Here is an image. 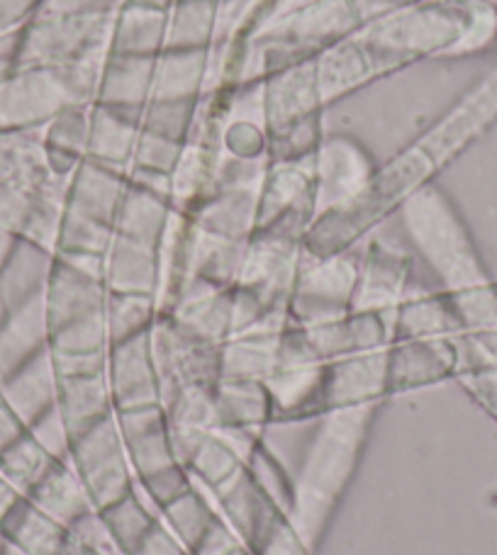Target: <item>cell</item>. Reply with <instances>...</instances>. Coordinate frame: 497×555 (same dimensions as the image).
<instances>
[{
    "label": "cell",
    "mask_w": 497,
    "mask_h": 555,
    "mask_svg": "<svg viewBox=\"0 0 497 555\" xmlns=\"http://www.w3.org/2000/svg\"><path fill=\"white\" fill-rule=\"evenodd\" d=\"M54 461L59 459H54V455L27 431L25 436H20L10 449L0 453V475H3V478L25 498V494L44 478V473L52 468Z\"/></svg>",
    "instance_id": "44dd1931"
},
{
    "label": "cell",
    "mask_w": 497,
    "mask_h": 555,
    "mask_svg": "<svg viewBox=\"0 0 497 555\" xmlns=\"http://www.w3.org/2000/svg\"><path fill=\"white\" fill-rule=\"evenodd\" d=\"M129 555H191V553H188L183 543L174 537L171 529H168L162 521V517H158L154 529L146 533L144 541L139 543V546Z\"/></svg>",
    "instance_id": "f1b7e54d"
},
{
    "label": "cell",
    "mask_w": 497,
    "mask_h": 555,
    "mask_svg": "<svg viewBox=\"0 0 497 555\" xmlns=\"http://www.w3.org/2000/svg\"><path fill=\"white\" fill-rule=\"evenodd\" d=\"M115 420L137 480L178 463L171 436H168L164 404L115 412Z\"/></svg>",
    "instance_id": "52a82bcc"
},
{
    "label": "cell",
    "mask_w": 497,
    "mask_h": 555,
    "mask_svg": "<svg viewBox=\"0 0 497 555\" xmlns=\"http://www.w3.org/2000/svg\"><path fill=\"white\" fill-rule=\"evenodd\" d=\"M27 431L33 434L35 439L54 455V459H68V446H72V439H68L66 426L62 422V416H59L56 408L29 426Z\"/></svg>",
    "instance_id": "4316f807"
},
{
    "label": "cell",
    "mask_w": 497,
    "mask_h": 555,
    "mask_svg": "<svg viewBox=\"0 0 497 555\" xmlns=\"http://www.w3.org/2000/svg\"><path fill=\"white\" fill-rule=\"evenodd\" d=\"M98 514H101L105 529L120 555L132 553L158 521V514L146 507V502L137 494V488Z\"/></svg>",
    "instance_id": "ffe728a7"
},
{
    "label": "cell",
    "mask_w": 497,
    "mask_h": 555,
    "mask_svg": "<svg viewBox=\"0 0 497 555\" xmlns=\"http://www.w3.org/2000/svg\"><path fill=\"white\" fill-rule=\"evenodd\" d=\"M246 473L252 475L256 488L271 500L278 509L291 514L293 509V478L285 473L283 463L268 451L264 439L254 446L246 459Z\"/></svg>",
    "instance_id": "cb8c5ba5"
},
{
    "label": "cell",
    "mask_w": 497,
    "mask_h": 555,
    "mask_svg": "<svg viewBox=\"0 0 497 555\" xmlns=\"http://www.w3.org/2000/svg\"><path fill=\"white\" fill-rule=\"evenodd\" d=\"M381 404L330 410L317 416L301 470L293 478V527L317 551L336 507L359 470L375 412Z\"/></svg>",
    "instance_id": "6da1fadb"
},
{
    "label": "cell",
    "mask_w": 497,
    "mask_h": 555,
    "mask_svg": "<svg viewBox=\"0 0 497 555\" xmlns=\"http://www.w3.org/2000/svg\"><path fill=\"white\" fill-rule=\"evenodd\" d=\"M68 463L81 478L95 512L111 507L137 488L115 414L76 436L68 446Z\"/></svg>",
    "instance_id": "3957f363"
},
{
    "label": "cell",
    "mask_w": 497,
    "mask_h": 555,
    "mask_svg": "<svg viewBox=\"0 0 497 555\" xmlns=\"http://www.w3.org/2000/svg\"><path fill=\"white\" fill-rule=\"evenodd\" d=\"M17 39H20V29L10 35H0V78H5L15 66V56H17Z\"/></svg>",
    "instance_id": "4dcf8cb0"
},
{
    "label": "cell",
    "mask_w": 497,
    "mask_h": 555,
    "mask_svg": "<svg viewBox=\"0 0 497 555\" xmlns=\"http://www.w3.org/2000/svg\"><path fill=\"white\" fill-rule=\"evenodd\" d=\"M0 539L25 555H59L68 539V529L35 507L27 498H20L8 517L0 521Z\"/></svg>",
    "instance_id": "2e32d148"
},
{
    "label": "cell",
    "mask_w": 497,
    "mask_h": 555,
    "mask_svg": "<svg viewBox=\"0 0 497 555\" xmlns=\"http://www.w3.org/2000/svg\"><path fill=\"white\" fill-rule=\"evenodd\" d=\"M25 498L33 502L35 507L49 514V517L64 524L66 529L76 527L84 517L95 512L81 478H78L68 459L54 461L52 468L44 473V478L39 480Z\"/></svg>",
    "instance_id": "5bb4252c"
},
{
    "label": "cell",
    "mask_w": 497,
    "mask_h": 555,
    "mask_svg": "<svg viewBox=\"0 0 497 555\" xmlns=\"http://www.w3.org/2000/svg\"><path fill=\"white\" fill-rule=\"evenodd\" d=\"M15 246H17V236L5 232V230H0V269H3Z\"/></svg>",
    "instance_id": "836d02e7"
},
{
    "label": "cell",
    "mask_w": 497,
    "mask_h": 555,
    "mask_svg": "<svg viewBox=\"0 0 497 555\" xmlns=\"http://www.w3.org/2000/svg\"><path fill=\"white\" fill-rule=\"evenodd\" d=\"M324 369L305 330L291 324L278 339L273 369L266 378L271 395L273 422H307L327 412L324 408Z\"/></svg>",
    "instance_id": "7a4b0ae2"
},
{
    "label": "cell",
    "mask_w": 497,
    "mask_h": 555,
    "mask_svg": "<svg viewBox=\"0 0 497 555\" xmlns=\"http://www.w3.org/2000/svg\"><path fill=\"white\" fill-rule=\"evenodd\" d=\"M44 349H49V326L42 295L0 326V385Z\"/></svg>",
    "instance_id": "e0dca14e"
},
{
    "label": "cell",
    "mask_w": 497,
    "mask_h": 555,
    "mask_svg": "<svg viewBox=\"0 0 497 555\" xmlns=\"http://www.w3.org/2000/svg\"><path fill=\"white\" fill-rule=\"evenodd\" d=\"M59 555H111V553H105L101 548H93L91 543L81 541L78 537H74L72 531H68V539H66L64 548H62V553H59Z\"/></svg>",
    "instance_id": "d6a6232c"
},
{
    "label": "cell",
    "mask_w": 497,
    "mask_h": 555,
    "mask_svg": "<svg viewBox=\"0 0 497 555\" xmlns=\"http://www.w3.org/2000/svg\"><path fill=\"white\" fill-rule=\"evenodd\" d=\"M215 416L220 429L262 434L273 422V404L264 383L220 380L215 385Z\"/></svg>",
    "instance_id": "9a60e30c"
},
{
    "label": "cell",
    "mask_w": 497,
    "mask_h": 555,
    "mask_svg": "<svg viewBox=\"0 0 497 555\" xmlns=\"http://www.w3.org/2000/svg\"><path fill=\"white\" fill-rule=\"evenodd\" d=\"M27 434V426L23 424V420L13 412V408L3 400L0 395V453L5 449H10L20 436Z\"/></svg>",
    "instance_id": "f546056e"
},
{
    "label": "cell",
    "mask_w": 497,
    "mask_h": 555,
    "mask_svg": "<svg viewBox=\"0 0 497 555\" xmlns=\"http://www.w3.org/2000/svg\"><path fill=\"white\" fill-rule=\"evenodd\" d=\"M322 392L327 412L361 408V404H383L385 398H391V390H387V346L327 363Z\"/></svg>",
    "instance_id": "5b68a950"
},
{
    "label": "cell",
    "mask_w": 497,
    "mask_h": 555,
    "mask_svg": "<svg viewBox=\"0 0 497 555\" xmlns=\"http://www.w3.org/2000/svg\"><path fill=\"white\" fill-rule=\"evenodd\" d=\"M54 254L42 246L17 240L3 269H0V326L44 295Z\"/></svg>",
    "instance_id": "ba28073f"
},
{
    "label": "cell",
    "mask_w": 497,
    "mask_h": 555,
    "mask_svg": "<svg viewBox=\"0 0 497 555\" xmlns=\"http://www.w3.org/2000/svg\"><path fill=\"white\" fill-rule=\"evenodd\" d=\"M244 465V455L227 441V436L220 429H213L193 451L191 459H188L186 468L193 480L215 492L225 482H230L234 475H240Z\"/></svg>",
    "instance_id": "d6986e66"
},
{
    "label": "cell",
    "mask_w": 497,
    "mask_h": 555,
    "mask_svg": "<svg viewBox=\"0 0 497 555\" xmlns=\"http://www.w3.org/2000/svg\"><path fill=\"white\" fill-rule=\"evenodd\" d=\"M213 498L217 502L220 517L230 524L232 531L242 539L246 548H252L254 543L264 537L266 529L285 514L256 488L252 475L246 473V465L240 475H234L230 482L217 488L213 492Z\"/></svg>",
    "instance_id": "9c48e42d"
},
{
    "label": "cell",
    "mask_w": 497,
    "mask_h": 555,
    "mask_svg": "<svg viewBox=\"0 0 497 555\" xmlns=\"http://www.w3.org/2000/svg\"><path fill=\"white\" fill-rule=\"evenodd\" d=\"M156 317L158 310L154 297L107 293L105 324L107 336H111V346L132 339V336L146 334L156 322Z\"/></svg>",
    "instance_id": "603a6c76"
},
{
    "label": "cell",
    "mask_w": 497,
    "mask_h": 555,
    "mask_svg": "<svg viewBox=\"0 0 497 555\" xmlns=\"http://www.w3.org/2000/svg\"><path fill=\"white\" fill-rule=\"evenodd\" d=\"M56 410L66 426L68 439H76L98 422L115 414L111 385L105 373L78 375V378H59Z\"/></svg>",
    "instance_id": "4fadbf2b"
},
{
    "label": "cell",
    "mask_w": 497,
    "mask_h": 555,
    "mask_svg": "<svg viewBox=\"0 0 497 555\" xmlns=\"http://www.w3.org/2000/svg\"><path fill=\"white\" fill-rule=\"evenodd\" d=\"M459 356L446 339H395L387 346V390L410 392L456 371Z\"/></svg>",
    "instance_id": "8992f818"
},
{
    "label": "cell",
    "mask_w": 497,
    "mask_h": 555,
    "mask_svg": "<svg viewBox=\"0 0 497 555\" xmlns=\"http://www.w3.org/2000/svg\"><path fill=\"white\" fill-rule=\"evenodd\" d=\"M164 412L176 461L186 465L205 436L217 429L215 388L193 385V388L178 390L174 398L164 402Z\"/></svg>",
    "instance_id": "30bf717a"
},
{
    "label": "cell",
    "mask_w": 497,
    "mask_h": 555,
    "mask_svg": "<svg viewBox=\"0 0 497 555\" xmlns=\"http://www.w3.org/2000/svg\"><path fill=\"white\" fill-rule=\"evenodd\" d=\"M20 498H23V494H20L13 485H10L3 475H0V521H3L8 514H10V509L15 507V504L20 502Z\"/></svg>",
    "instance_id": "1f68e13d"
},
{
    "label": "cell",
    "mask_w": 497,
    "mask_h": 555,
    "mask_svg": "<svg viewBox=\"0 0 497 555\" xmlns=\"http://www.w3.org/2000/svg\"><path fill=\"white\" fill-rule=\"evenodd\" d=\"M0 395L23 420L27 429L42 420L47 412H52L56 408L59 395V373L54 369L52 351L44 349L33 361H27L23 369L10 375L0 385Z\"/></svg>",
    "instance_id": "8fae6325"
},
{
    "label": "cell",
    "mask_w": 497,
    "mask_h": 555,
    "mask_svg": "<svg viewBox=\"0 0 497 555\" xmlns=\"http://www.w3.org/2000/svg\"><path fill=\"white\" fill-rule=\"evenodd\" d=\"M242 546H244L242 539L237 537L230 524L217 514V519L211 524V529L205 531V537L193 548L191 555H232Z\"/></svg>",
    "instance_id": "83f0119b"
},
{
    "label": "cell",
    "mask_w": 497,
    "mask_h": 555,
    "mask_svg": "<svg viewBox=\"0 0 497 555\" xmlns=\"http://www.w3.org/2000/svg\"><path fill=\"white\" fill-rule=\"evenodd\" d=\"M217 512L211 502H207L201 492L195 490V485L181 498L174 500L171 504L158 512V517L171 529L174 537L183 543L188 553L201 543L205 531L211 529V524L217 519Z\"/></svg>",
    "instance_id": "7402d4cb"
},
{
    "label": "cell",
    "mask_w": 497,
    "mask_h": 555,
    "mask_svg": "<svg viewBox=\"0 0 497 555\" xmlns=\"http://www.w3.org/2000/svg\"><path fill=\"white\" fill-rule=\"evenodd\" d=\"M137 488H142L146 500L152 502L158 512H162L166 504H171L174 500H178L181 494H186L193 488V478H191V473H188L186 465L174 463V465H168V468H162L152 475L139 478Z\"/></svg>",
    "instance_id": "d4e9b609"
},
{
    "label": "cell",
    "mask_w": 497,
    "mask_h": 555,
    "mask_svg": "<svg viewBox=\"0 0 497 555\" xmlns=\"http://www.w3.org/2000/svg\"><path fill=\"white\" fill-rule=\"evenodd\" d=\"M149 332L113 344L107 349L105 378L107 385H111L115 412L162 404V385H158Z\"/></svg>",
    "instance_id": "277c9868"
},
{
    "label": "cell",
    "mask_w": 497,
    "mask_h": 555,
    "mask_svg": "<svg viewBox=\"0 0 497 555\" xmlns=\"http://www.w3.org/2000/svg\"><path fill=\"white\" fill-rule=\"evenodd\" d=\"M407 259L403 254L373 244L361 263L359 285H356L352 312H378L397 310L407 283Z\"/></svg>",
    "instance_id": "7c38bea8"
},
{
    "label": "cell",
    "mask_w": 497,
    "mask_h": 555,
    "mask_svg": "<svg viewBox=\"0 0 497 555\" xmlns=\"http://www.w3.org/2000/svg\"><path fill=\"white\" fill-rule=\"evenodd\" d=\"M281 334L244 332L230 336L220 351V380L266 383L273 369Z\"/></svg>",
    "instance_id": "ac0fdd59"
},
{
    "label": "cell",
    "mask_w": 497,
    "mask_h": 555,
    "mask_svg": "<svg viewBox=\"0 0 497 555\" xmlns=\"http://www.w3.org/2000/svg\"><path fill=\"white\" fill-rule=\"evenodd\" d=\"M252 555H313L315 551L307 546L301 531L293 527L288 514L278 517L266 533L258 539L252 548Z\"/></svg>",
    "instance_id": "484cf974"
}]
</instances>
